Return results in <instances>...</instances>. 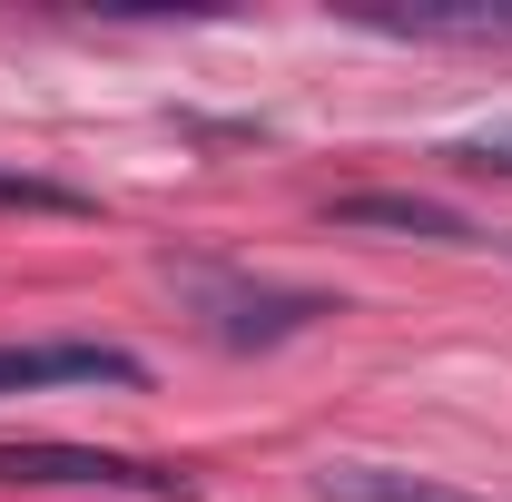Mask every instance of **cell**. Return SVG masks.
<instances>
[{
    "label": "cell",
    "instance_id": "cell-5",
    "mask_svg": "<svg viewBox=\"0 0 512 502\" xmlns=\"http://www.w3.org/2000/svg\"><path fill=\"white\" fill-rule=\"evenodd\" d=\"M316 493L325 502H463L444 483H424V473H394V463H325Z\"/></svg>",
    "mask_w": 512,
    "mask_h": 502
},
{
    "label": "cell",
    "instance_id": "cell-2",
    "mask_svg": "<svg viewBox=\"0 0 512 502\" xmlns=\"http://www.w3.org/2000/svg\"><path fill=\"white\" fill-rule=\"evenodd\" d=\"M0 483H99V493L188 502V473H168V463H128V453H99V443H0Z\"/></svg>",
    "mask_w": 512,
    "mask_h": 502
},
{
    "label": "cell",
    "instance_id": "cell-7",
    "mask_svg": "<svg viewBox=\"0 0 512 502\" xmlns=\"http://www.w3.org/2000/svg\"><path fill=\"white\" fill-rule=\"evenodd\" d=\"M0 207H50V217H79V197L50 188V178H0Z\"/></svg>",
    "mask_w": 512,
    "mask_h": 502
},
{
    "label": "cell",
    "instance_id": "cell-6",
    "mask_svg": "<svg viewBox=\"0 0 512 502\" xmlns=\"http://www.w3.org/2000/svg\"><path fill=\"white\" fill-rule=\"evenodd\" d=\"M444 158L453 168H483V178H512V119H483L463 138H444Z\"/></svg>",
    "mask_w": 512,
    "mask_h": 502
},
{
    "label": "cell",
    "instance_id": "cell-3",
    "mask_svg": "<svg viewBox=\"0 0 512 502\" xmlns=\"http://www.w3.org/2000/svg\"><path fill=\"white\" fill-rule=\"evenodd\" d=\"M40 384H138V355H119V345H0V394H40Z\"/></svg>",
    "mask_w": 512,
    "mask_h": 502
},
{
    "label": "cell",
    "instance_id": "cell-4",
    "mask_svg": "<svg viewBox=\"0 0 512 502\" xmlns=\"http://www.w3.org/2000/svg\"><path fill=\"white\" fill-rule=\"evenodd\" d=\"M335 227H394V237H444V247L473 237V227H463V207H444V197H404V188H355V197H335Z\"/></svg>",
    "mask_w": 512,
    "mask_h": 502
},
{
    "label": "cell",
    "instance_id": "cell-1",
    "mask_svg": "<svg viewBox=\"0 0 512 502\" xmlns=\"http://www.w3.org/2000/svg\"><path fill=\"white\" fill-rule=\"evenodd\" d=\"M168 286H178V306L217 335V345H286V335H306L316 315H335V296L316 286H276V276H247V266H207V256H178L168 266Z\"/></svg>",
    "mask_w": 512,
    "mask_h": 502
}]
</instances>
